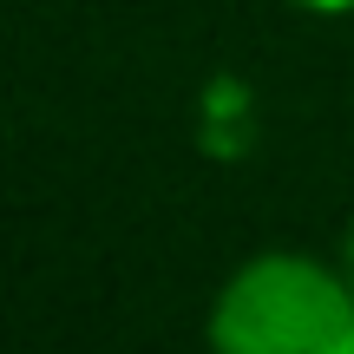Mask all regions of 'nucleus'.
<instances>
[{
  "label": "nucleus",
  "instance_id": "f03ea898",
  "mask_svg": "<svg viewBox=\"0 0 354 354\" xmlns=\"http://www.w3.org/2000/svg\"><path fill=\"white\" fill-rule=\"evenodd\" d=\"M282 7L308 13V20H348V13H354V0H282Z\"/></svg>",
  "mask_w": 354,
  "mask_h": 354
},
{
  "label": "nucleus",
  "instance_id": "f257e3e1",
  "mask_svg": "<svg viewBox=\"0 0 354 354\" xmlns=\"http://www.w3.org/2000/svg\"><path fill=\"white\" fill-rule=\"evenodd\" d=\"M203 335L223 354H354V276L342 256L256 250L210 295Z\"/></svg>",
  "mask_w": 354,
  "mask_h": 354
},
{
  "label": "nucleus",
  "instance_id": "7ed1b4c3",
  "mask_svg": "<svg viewBox=\"0 0 354 354\" xmlns=\"http://www.w3.org/2000/svg\"><path fill=\"white\" fill-rule=\"evenodd\" d=\"M335 256H342V269H348V276H354V216H348V223H342V243H335Z\"/></svg>",
  "mask_w": 354,
  "mask_h": 354
}]
</instances>
